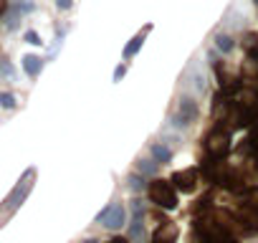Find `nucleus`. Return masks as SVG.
<instances>
[{"instance_id": "obj_17", "label": "nucleus", "mask_w": 258, "mask_h": 243, "mask_svg": "<svg viewBox=\"0 0 258 243\" xmlns=\"http://www.w3.org/2000/svg\"><path fill=\"white\" fill-rule=\"evenodd\" d=\"M124 74H126V66H116V69H114V81H119Z\"/></svg>"}, {"instance_id": "obj_6", "label": "nucleus", "mask_w": 258, "mask_h": 243, "mask_svg": "<svg viewBox=\"0 0 258 243\" xmlns=\"http://www.w3.org/2000/svg\"><path fill=\"white\" fill-rule=\"evenodd\" d=\"M172 183H175L177 190H182V193H192V190H195V183H198V172H195V170L175 172V175H172Z\"/></svg>"}, {"instance_id": "obj_10", "label": "nucleus", "mask_w": 258, "mask_h": 243, "mask_svg": "<svg viewBox=\"0 0 258 243\" xmlns=\"http://www.w3.org/2000/svg\"><path fill=\"white\" fill-rule=\"evenodd\" d=\"M142 43H145V36H135V38H132V43H129V46L124 48V58H132V56L140 51V46H142Z\"/></svg>"}, {"instance_id": "obj_1", "label": "nucleus", "mask_w": 258, "mask_h": 243, "mask_svg": "<svg viewBox=\"0 0 258 243\" xmlns=\"http://www.w3.org/2000/svg\"><path fill=\"white\" fill-rule=\"evenodd\" d=\"M150 198H152V203H157L160 208H167V210H172V208L177 205L175 185L167 183V180H155V183L150 185Z\"/></svg>"}, {"instance_id": "obj_16", "label": "nucleus", "mask_w": 258, "mask_h": 243, "mask_svg": "<svg viewBox=\"0 0 258 243\" xmlns=\"http://www.w3.org/2000/svg\"><path fill=\"white\" fill-rule=\"evenodd\" d=\"M56 6H58V11H69L74 6V0H56Z\"/></svg>"}, {"instance_id": "obj_18", "label": "nucleus", "mask_w": 258, "mask_h": 243, "mask_svg": "<svg viewBox=\"0 0 258 243\" xmlns=\"http://www.w3.org/2000/svg\"><path fill=\"white\" fill-rule=\"evenodd\" d=\"M106 243H126V240H121V238H111V240H106Z\"/></svg>"}, {"instance_id": "obj_11", "label": "nucleus", "mask_w": 258, "mask_h": 243, "mask_svg": "<svg viewBox=\"0 0 258 243\" xmlns=\"http://www.w3.org/2000/svg\"><path fill=\"white\" fill-rule=\"evenodd\" d=\"M132 238H135V240L145 238V225H142L140 215H135V220H132Z\"/></svg>"}, {"instance_id": "obj_20", "label": "nucleus", "mask_w": 258, "mask_h": 243, "mask_svg": "<svg viewBox=\"0 0 258 243\" xmlns=\"http://www.w3.org/2000/svg\"><path fill=\"white\" fill-rule=\"evenodd\" d=\"M253 3H255V6H258V0H253Z\"/></svg>"}, {"instance_id": "obj_4", "label": "nucleus", "mask_w": 258, "mask_h": 243, "mask_svg": "<svg viewBox=\"0 0 258 243\" xmlns=\"http://www.w3.org/2000/svg\"><path fill=\"white\" fill-rule=\"evenodd\" d=\"M208 155L213 157V160H220L225 152H228V147H230V137L223 132V130H218V132H213L210 137H208Z\"/></svg>"}, {"instance_id": "obj_2", "label": "nucleus", "mask_w": 258, "mask_h": 243, "mask_svg": "<svg viewBox=\"0 0 258 243\" xmlns=\"http://www.w3.org/2000/svg\"><path fill=\"white\" fill-rule=\"evenodd\" d=\"M96 220H99V225H104L109 230H119L121 225H126V210H124L121 203H111V205H106L99 213Z\"/></svg>"}, {"instance_id": "obj_15", "label": "nucleus", "mask_w": 258, "mask_h": 243, "mask_svg": "<svg viewBox=\"0 0 258 243\" xmlns=\"http://www.w3.org/2000/svg\"><path fill=\"white\" fill-rule=\"evenodd\" d=\"M129 185H132L135 190H142V188H145V177H140V175H132V177H129Z\"/></svg>"}, {"instance_id": "obj_5", "label": "nucleus", "mask_w": 258, "mask_h": 243, "mask_svg": "<svg viewBox=\"0 0 258 243\" xmlns=\"http://www.w3.org/2000/svg\"><path fill=\"white\" fill-rule=\"evenodd\" d=\"M195 119H198V104L192 99H182L180 101V111H177V116L172 122L177 127H187V125H192Z\"/></svg>"}, {"instance_id": "obj_8", "label": "nucleus", "mask_w": 258, "mask_h": 243, "mask_svg": "<svg viewBox=\"0 0 258 243\" xmlns=\"http://www.w3.org/2000/svg\"><path fill=\"white\" fill-rule=\"evenodd\" d=\"M152 157H155V162H170L172 160V150L167 147V145H152Z\"/></svg>"}, {"instance_id": "obj_12", "label": "nucleus", "mask_w": 258, "mask_h": 243, "mask_svg": "<svg viewBox=\"0 0 258 243\" xmlns=\"http://www.w3.org/2000/svg\"><path fill=\"white\" fill-rule=\"evenodd\" d=\"M0 106H3V109H13L16 106V96L11 91H3V94H0Z\"/></svg>"}, {"instance_id": "obj_9", "label": "nucleus", "mask_w": 258, "mask_h": 243, "mask_svg": "<svg viewBox=\"0 0 258 243\" xmlns=\"http://www.w3.org/2000/svg\"><path fill=\"white\" fill-rule=\"evenodd\" d=\"M215 46H218V51H220V53H230V51H233V46H235V41H233L230 36L220 33V36H215Z\"/></svg>"}, {"instance_id": "obj_13", "label": "nucleus", "mask_w": 258, "mask_h": 243, "mask_svg": "<svg viewBox=\"0 0 258 243\" xmlns=\"http://www.w3.org/2000/svg\"><path fill=\"white\" fill-rule=\"evenodd\" d=\"M26 41H28L31 46H41V43H43V41H41V36H38L36 31H28V33H26Z\"/></svg>"}, {"instance_id": "obj_3", "label": "nucleus", "mask_w": 258, "mask_h": 243, "mask_svg": "<svg viewBox=\"0 0 258 243\" xmlns=\"http://www.w3.org/2000/svg\"><path fill=\"white\" fill-rule=\"evenodd\" d=\"M33 177H36V172H33V170H28V172L23 175V180L13 188V193H11V195H8V200H6V203H8V210H16V208H21V205H23V200H26V198H28V193L33 190Z\"/></svg>"}, {"instance_id": "obj_14", "label": "nucleus", "mask_w": 258, "mask_h": 243, "mask_svg": "<svg viewBox=\"0 0 258 243\" xmlns=\"http://www.w3.org/2000/svg\"><path fill=\"white\" fill-rule=\"evenodd\" d=\"M140 170H142V172H155L157 165H155L152 160H140Z\"/></svg>"}, {"instance_id": "obj_19", "label": "nucleus", "mask_w": 258, "mask_h": 243, "mask_svg": "<svg viewBox=\"0 0 258 243\" xmlns=\"http://www.w3.org/2000/svg\"><path fill=\"white\" fill-rule=\"evenodd\" d=\"M84 243H96V240H84Z\"/></svg>"}, {"instance_id": "obj_7", "label": "nucleus", "mask_w": 258, "mask_h": 243, "mask_svg": "<svg viewBox=\"0 0 258 243\" xmlns=\"http://www.w3.org/2000/svg\"><path fill=\"white\" fill-rule=\"evenodd\" d=\"M41 69H43V61L38 58V56H33V53H28V56H23V71L28 74V76H38L41 74Z\"/></svg>"}]
</instances>
